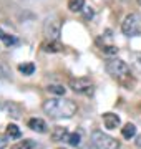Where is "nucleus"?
<instances>
[{"mask_svg":"<svg viewBox=\"0 0 141 149\" xmlns=\"http://www.w3.org/2000/svg\"><path fill=\"white\" fill-rule=\"evenodd\" d=\"M43 111L50 118L60 119V118H71L76 113V104L66 98H53L43 103Z\"/></svg>","mask_w":141,"mask_h":149,"instance_id":"f257e3e1","label":"nucleus"},{"mask_svg":"<svg viewBox=\"0 0 141 149\" xmlns=\"http://www.w3.org/2000/svg\"><path fill=\"white\" fill-rule=\"evenodd\" d=\"M91 149H119L118 139L111 138L103 131H93L91 133Z\"/></svg>","mask_w":141,"mask_h":149,"instance_id":"f03ea898","label":"nucleus"},{"mask_svg":"<svg viewBox=\"0 0 141 149\" xmlns=\"http://www.w3.org/2000/svg\"><path fill=\"white\" fill-rule=\"evenodd\" d=\"M105 70H106V73H108L110 76H113V78H125V76L130 74V66L119 58L108 60L106 65H105Z\"/></svg>","mask_w":141,"mask_h":149,"instance_id":"7ed1b4c3","label":"nucleus"},{"mask_svg":"<svg viewBox=\"0 0 141 149\" xmlns=\"http://www.w3.org/2000/svg\"><path fill=\"white\" fill-rule=\"evenodd\" d=\"M141 28V17L140 13H130L125 17V20L121 23V32L125 33L126 37H135L140 33Z\"/></svg>","mask_w":141,"mask_h":149,"instance_id":"20e7f679","label":"nucleus"},{"mask_svg":"<svg viewBox=\"0 0 141 149\" xmlns=\"http://www.w3.org/2000/svg\"><path fill=\"white\" fill-rule=\"evenodd\" d=\"M60 33H61V23L58 18L55 17H48L43 22V35L47 37V40H57L58 42Z\"/></svg>","mask_w":141,"mask_h":149,"instance_id":"39448f33","label":"nucleus"},{"mask_svg":"<svg viewBox=\"0 0 141 149\" xmlns=\"http://www.w3.org/2000/svg\"><path fill=\"white\" fill-rule=\"evenodd\" d=\"M70 88L75 93H80V95H91L95 86H93V81L88 76H82V78L70 80Z\"/></svg>","mask_w":141,"mask_h":149,"instance_id":"423d86ee","label":"nucleus"},{"mask_svg":"<svg viewBox=\"0 0 141 149\" xmlns=\"http://www.w3.org/2000/svg\"><path fill=\"white\" fill-rule=\"evenodd\" d=\"M40 48H42V52H45V53H60V52H63V45L58 43L57 40H47V42H42Z\"/></svg>","mask_w":141,"mask_h":149,"instance_id":"0eeeda50","label":"nucleus"},{"mask_svg":"<svg viewBox=\"0 0 141 149\" xmlns=\"http://www.w3.org/2000/svg\"><path fill=\"white\" fill-rule=\"evenodd\" d=\"M103 124L106 129H116L121 124L119 121V116L114 114V113H105L103 114Z\"/></svg>","mask_w":141,"mask_h":149,"instance_id":"6e6552de","label":"nucleus"},{"mask_svg":"<svg viewBox=\"0 0 141 149\" xmlns=\"http://www.w3.org/2000/svg\"><path fill=\"white\" fill-rule=\"evenodd\" d=\"M68 136H70V133H68V129L63 128V126H57V128L52 131V139L57 141V143H60V141H68Z\"/></svg>","mask_w":141,"mask_h":149,"instance_id":"1a4fd4ad","label":"nucleus"},{"mask_svg":"<svg viewBox=\"0 0 141 149\" xmlns=\"http://www.w3.org/2000/svg\"><path fill=\"white\" fill-rule=\"evenodd\" d=\"M28 128L32 131H37V133H47V123L40 118H32L28 121Z\"/></svg>","mask_w":141,"mask_h":149,"instance_id":"9d476101","label":"nucleus"},{"mask_svg":"<svg viewBox=\"0 0 141 149\" xmlns=\"http://www.w3.org/2000/svg\"><path fill=\"white\" fill-rule=\"evenodd\" d=\"M18 71H20L22 74H25V76H30V74H33V71H35V65H33L32 61L20 63L18 65Z\"/></svg>","mask_w":141,"mask_h":149,"instance_id":"9b49d317","label":"nucleus"},{"mask_svg":"<svg viewBox=\"0 0 141 149\" xmlns=\"http://www.w3.org/2000/svg\"><path fill=\"white\" fill-rule=\"evenodd\" d=\"M121 134H123V138L131 139V138H133V136L136 134V126H135V124H131V123L125 124V126L121 128Z\"/></svg>","mask_w":141,"mask_h":149,"instance_id":"f8f14e48","label":"nucleus"},{"mask_svg":"<svg viewBox=\"0 0 141 149\" xmlns=\"http://www.w3.org/2000/svg\"><path fill=\"white\" fill-rule=\"evenodd\" d=\"M85 8V0H68V10L70 12H82Z\"/></svg>","mask_w":141,"mask_h":149,"instance_id":"ddd939ff","label":"nucleus"},{"mask_svg":"<svg viewBox=\"0 0 141 149\" xmlns=\"http://www.w3.org/2000/svg\"><path fill=\"white\" fill-rule=\"evenodd\" d=\"M47 91H48V93H52V95L63 96L66 93V88H63L61 85H48V86H47Z\"/></svg>","mask_w":141,"mask_h":149,"instance_id":"4468645a","label":"nucleus"},{"mask_svg":"<svg viewBox=\"0 0 141 149\" xmlns=\"http://www.w3.org/2000/svg\"><path fill=\"white\" fill-rule=\"evenodd\" d=\"M7 136H8V138L17 139V138H20V136H22V133H20V129H18L17 124H8V126H7Z\"/></svg>","mask_w":141,"mask_h":149,"instance_id":"2eb2a0df","label":"nucleus"},{"mask_svg":"<svg viewBox=\"0 0 141 149\" xmlns=\"http://www.w3.org/2000/svg\"><path fill=\"white\" fill-rule=\"evenodd\" d=\"M0 40L5 43V45H15V43H17V38L13 37V35H8V33H5L2 28H0Z\"/></svg>","mask_w":141,"mask_h":149,"instance_id":"dca6fc26","label":"nucleus"},{"mask_svg":"<svg viewBox=\"0 0 141 149\" xmlns=\"http://www.w3.org/2000/svg\"><path fill=\"white\" fill-rule=\"evenodd\" d=\"M33 141H30V139H25V141H20V143H17L12 146V149H33Z\"/></svg>","mask_w":141,"mask_h":149,"instance_id":"f3484780","label":"nucleus"},{"mask_svg":"<svg viewBox=\"0 0 141 149\" xmlns=\"http://www.w3.org/2000/svg\"><path fill=\"white\" fill-rule=\"evenodd\" d=\"M0 80H10V70L3 61H0Z\"/></svg>","mask_w":141,"mask_h":149,"instance_id":"a211bd4d","label":"nucleus"},{"mask_svg":"<svg viewBox=\"0 0 141 149\" xmlns=\"http://www.w3.org/2000/svg\"><path fill=\"white\" fill-rule=\"evenodd\" d=\"M80 139H82L80 133H71L70 136H68V144L73 146V148H76V146H80Z\"/></svg>","mask_w":141,"mask_h":149,"instance_id":"6ab92c4d","label":"nucleus"},{"mask_svg":"<svg viewBox=\"0 0 141 149\" xmlns=\"http://www.w3.org/2000/svg\"><path fill=\"white\" fill-rule=\"evenodd\" d=\"M7 109H8V113H10L13 118H18V116H20V106H17L15 103L7 104Z\"/></svg>","mask_w":141,"mask_h":149,"instance_id":"aec40b11","label":"nucleus"},{"mask_svg":"<svg viewBox=\"0 0 141 149\" xmlns=\"http://www.w3.org/2000/svg\"><path fill=\"white\" fill-rule=\"evenodd\" d=\"M101 50H103V53H106V55H116L118 53V48L114 47V45H106V47H103Z\"/></svg>","mask_w":141,"mask_h":149,"instance_id":"412c9836","label":"nucleus"},{"mask_svg":"<svg viewBox=\"0 0 141 149\" xmlns=\"http://www.w3.org/2000/svg\"><path fill=\"white\" fill-rule=\"evenodd\" d=\"M7 143H8V136H7V134H0V149L5 148Z\"/></svg>","mask_w":141,"mask_h":149,"instance_id":"4be33fe9","label":"nucleus"},{"mask_svg":"<svg viewBox=\"0 0 141 149\" xmlns=\"http://www.w3.org/2000/svg\"><path fill=\"white\" fill-rule=\"evenodd\" d=\"M83 10H85V17H87V18H91V17H93V10H91V7H85Z\"/></svg>","mask_w":141,"mask_h":149,"instance_id":"5701e85b","label":"nucleus"},{"mask_svg":"<svg viewBox=\"0 0 141 149\" xmlns=\"http://www.w3.org/2000/svg\"><path fill=\"white\" fill-rule=\"evenodd\" d=\"M136 146H138V148H141V134L136 138Z\"/></svg>","mask_w":141,"mask_h":149,"instance_id":"b1692460","label":"nucleus"},{"mask_svg":"<svg viewBox=\"0 0 141 149\" xmlns=\"http://www.w3.org/2000/svg\"><path fill=\"white\" fill-rule=\"evenodd\" d=\"M136 2H138V3H140V5H141V0H136Z\"/></svg>","mask_w":141,"mask_h":149,"instance_id":"393cba45","label":"nucleus"},{"mask_svg":"<svg viewBox=\"0 0 141 149\" xmlns=\"http://www.w3.org/2000/svg\"><path fill=\"white\" fill-rule=\"evenodd\" d=\"M60 149H63V148H60Z\"/></svg>","mask_w":141,"mask_h":149,"instance_id":"a878e982","label":"nucleus"}]
</instances>
